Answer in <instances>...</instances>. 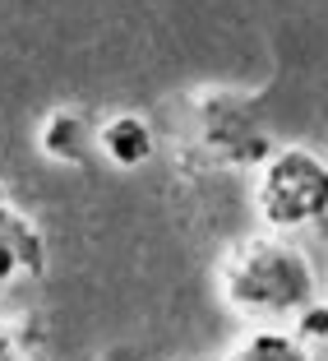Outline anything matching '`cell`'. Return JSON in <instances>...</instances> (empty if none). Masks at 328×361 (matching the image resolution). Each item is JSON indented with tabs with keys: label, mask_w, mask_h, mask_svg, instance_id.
Instances as JSON below:
<instances>
[{
	"label": "cell",
	"mask_w": 328,
	"mask_h": 361,
	"mask_svg": "<svg viewBox=\"0 0 328 361\" xmlns=\"http://www.w3.org/2000/svg\"><path fill=\"white\" fill-rule=\"evenodd\" d=\"M227 310L254 324H286L319 301L315 264L286 236H245L222 255L217 269Z\"/></svg>",
	"instance_id": "1"
},
{
	"label": "cell",
	"mask_w": 328,
	"mask_h": 361,
	"mask_svg": "<svg viewBox=\"0 0 328 361\" xmlns=\"http://www.w3.org/2000/svg\"><path fill=\"white\" fill-rule=\"evenodd\" d=\"M254 209L277 232L319 223L328 213V162L315 149H273L259 167Z\"/></svg>",
	"instance_id": "2"
},
{
	"label": "cell",
	"mask_w": 328,
	"mask_h": 361,
	"mask_svg": "<svg viewBox=\"0 0 328 361\" xmlns=\"http://www.w3.org/2000/svg\"><path fill=\"white\" fill-rule=\"evenodd\" d=\"M42 269H46V241L37 223L10 195H0V292L14 283H28V278H42Z\"/></svg>",
	"instance_id": "3"
},
{
	"label": "cell",
	"mask_w": 328,
	"mask_h": 361,
	"mask_svg": "<svg viewBox=\"0 0 328 361\" xmlns=\"http://www.w3.org/2000/svg\"><path fill=\"white\" fill-rule=\"evenodd\" d=\"M97 149L106 153V162H116V167H144L153 158V130L134 111H116V116L97 130Z\"/></svg>",
	"instance_id": "4"
},
{
	"label": "cell",
	"mask_w": 328,
	"mask_h": 361,
	"mask_svg": "<svg viewBox=\"0 0 328 361\" xmlns=\"http://www.w3.org/2000/svg\"><path fill=\"white\" fill-rule=\"evenodd\" d=\"M222 361H315V352L301 334H286L282 324H259V329L241 334Z\"/></svg>",
	"instance_id": "5"
},
{
	"label": "cell",
	"mask_w": 328,
	"mask_h": 361,
	"mask_svg": "<svg viewBox=\"0 0 328 361\" xmlns=\"http://www.w3.org/2000/svg\"><path fill=\"white\" fill-rule=\"evenodd\" d=\"M88 139H93L88 116H84V111H70V106H65V111H51V116L42 121V130H37L42 153L56 158V162H84Z\"/></svg>",
	"instance_id": "6"
},
{
	"label": "cell",
	"mask_w": 328,
	"mask_h": 361,
	"mask_svg": "<svg viewBox=\"0 0 328 361\" xmlns=\"http://www.w3.org/2000/svg\"><path fill=\"white\" fill-rule=\"evenodd\" d=\"M296 334L305 343H324L328 338V306H324V301H315V306H305L296 315Z\"/></svg>",
	"instance_id": "7"
},
{
	"label": "cell",
	"mask_w": 328,
	"mask_h": 361,
	"mask_svg": "<svg viewBox=\"0 0 328 361\" xmlns=\"http://www.w3.org/2000/svg\"><path fill=\"white\" fill-rule=\"evenodd\" d=\"M0 361H23V352H19V343H14V334L0 324Z\"/></svg>",
	"instance_id": "8"
}]
</instances>
